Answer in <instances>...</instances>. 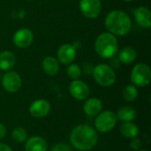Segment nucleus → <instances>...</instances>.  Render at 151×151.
Returning <instances> with one entry per match:
<instances>
[{"mask_svg": "<svg viewBox=\"0 0 151 151\" xmlns=\"http://www.w3.org/2000/svg\"><path fill=\"white\" fill-rule=\"evenodd\" d=\"M98 141L97 133L94 127L88 125L75 127L70 134L71 144L78 150H91Z\"/></svg>", "mask_w": 151, "mask_h": 151, "instance_id": "nucleus-1", "label": "nucleus"}, {"mask_svg": "<svg viewBox=\"0 0 151 151\" xmlns=\"http://www.w3.org/2000/svg\"><path fill=\"white\" fill-rule=\"evenodd\" d=\"M104 25L109 33L114 35L123 36L129 33L132 23L129 16L125 12L114 10L107 14Z\"/></svg>", "mask_w": 151, "mask_h": 151, "instance_id": "nucleus-2", "label": "nucleus"}, {"mask_svg": "<svg viewBox=\"0 0 151 151\" xmlns=\"http://www.w3.org/2000/svg\"><path fill=\"white\" fill-rule=\"evenodd\" d=\"M95 49L96 53L103 58H111L114 57L119 50L118 40L116 35L104 32L100 34L95 42Z\"/></svg>", "mask_w": 151, "mask_h": 151, "instance_id": "nucleus-3", "label": "nucleus"}, {"mask_svg": "<svg viewBox=\"0 0 151 151\" xmlns=\"http://www.w3.org/2000/svg\"><path fill=\"white\" fill-rule=\"evenodd\" d=\"M93 77L96 82L101 87H110L116 81L114 70L108 65L100 64L93 69Z\"/></svg>", "mask_w": 151, "mask_h": 151, "instance_id": "nucleus-4", "label": "nucleus"}, {"mask_svg": "<svg viewBox=\"0 0 151 151\" xmlns=\"http://www.w3.org/2000/svg\"><path fill=\"white\" fill-rule=\"evenodd\" d=\"M151 80L150 66L144 63H139L131 72V81L135 87H145L149 85Z\"/></svg>", "mask_w": 151, "mask_h": 151, "instance_id": "nucleus-5", "label": "nucleus"}, {"mask_svg": "<svg viewBox=\"0 0 151 151\" xmlns=\"http://www.w3.org/2000/svg\"><path fill=\"white\" fill-rule=\"evenodd\" d=\"M116 114L111 111H104L100 112L95 120V127L100 133H108L111 131L116 126Z\"/></svg>", "mask_w": 151, "mask_h": 151, "instance_id": "nucleus-6", "label": "nucleus"}, {"mask_svg": "<svg viewBox=\"0 0 151 151\" xmlns=\"http://www.w3.org/2000/svg\"><path fill=\"white\" fill-rule=\"evenodd\" d=\"M79 7L82 15L88 19L98 17L102 11L100 0H80Z\"/></svg>", "mask_w": 151, "mask_h": 151, "instance_id": "nucleus-7", "label": "nucleus"}, {"mask_svg": "<svg viewBox=\"0 0 151 151\" xmlns=\"http://www.w3.org/2000/svg\"><path fill=\"white\" fill-rule=\"evenodd\" d=\"M21 78L16 72H7L2 78V86L9 93L17 92L21 87Z\"/></svg>", "mask_w": 151, "mask_h": 151, "instance_id": "nucleus-8", "label": "nucleus"}, {"mask_svg": "<svg viewBox=\"0 0 151 151\" xmlns=\"http://www.w3.org/2000/svg\"><path fill=\"white\" fill-rule=\"evenodd\" d=\"M69 91L71 96L79 101L88 99L89 96V88L88 86L82 81L73 80L69 86Z\"/></svg>", "mask_w": 151, "mask_h": 151, "instance_id": "nucleus-9", "label": "nucleus"}, {"mask_svg": "<svg viewBox=\"0 0 151 151\" xmlns=\"http://www.w3.org/2000/svg\"><path fill=\"white\" fill-rule=\"evenodd\" d=\"M50 111V104L45 99H37L34 101L29 106L30 114L36 119L44 118Z\"/></svg>", "mask_w": 151, "mask_h": 151, "instance_id": "nucleus-10", "label": "nucleus"}, {"mask_svg": "<svg viewBox=\"0 0 151 151\" xmlns=\"http://www.w3.org/2000/svg\"><path fill=\"white\" fill-rule=\"evenodd\" d=\"M58 62L63 65H70L73 62L76 57V49L73 45L65 43L61 45L57 52Z\"/></svg>", "mask_w": 151, "mask_h": 151, "instance_id": "nucleus-11", "label": "nucleus"}, {"mask_svg": "<svg viewBox=\"0 0 151 151\" xmlns=\"http://www.w3.org/2000/svg\"><path fill=\"white\" fill-rule=\"evenodd\" d=\"M33 39L34 35L31 30L28 28H20L15 32L12 41L18 48H27L33 42Z\"/></svg>", "mask_w": 151, "mask_h": 151, "instance_id": "nucleus-12", "label": "nucleus"}, {"mask_svg": "<svg viewBox=\"0 0 151 151\" xmlns=\"http://www.w3.org/2000/svg\"><path fill=\"white\" fill-rule=\"evenodd\" d=\"M135 21L143 28H150L151 27L150 10L144 6H140L134 10V12Z\"/></svg>", "mask_w": 151, "mask_h": 151, "instance_id": "nucleus-13", "label": "nucleus"}, {"mask_svg": "<svg viewBox=\"0 0 151 151\" xmlns=\"http://www.w3.org/2000/svg\"><path fill=\"white\" fill-rule=\"evenodd\" d=\"M102 109H103L102 101L96 97L88 98L83 105L84 112L88 117H95L98 115L101 112Z\"/></svg>", "mask_w": 151, "mask_h": 151, "instance_id": "nucleus-14", "label": "nucleus"}, {"mask_svg": "<svg viewBox=\"0 0 151 151\" xmlns=\"http://www.w3.org/2000/svg\"><path fill=\"white\" fill-rule=\"evenodd\" d=\"M47 142L40 136H32L27 140L25 144L26 151H47Z\"/></svg>", "mask_w": 151, "mask_h": 151, "instance_id": "nucleus-15", "label": "nucleus"}, {"mask_svg": "<svg viewBox=\"0 0 151 151\" xmlns=\"http://www.w3.org/2000/svg\"><path fill=\"white\" fill-rule=\"evenodd\" d=\"M43 72L50 76L56 75L59 71V62L57 58L51 56L46 57L42 63Z\"/></svg>", "mask_w": 151, "mask_h": 151, "instance_id": "nucleus-16", "label": "nucleus"}, {"mask_svg": "<svg viewBox=\"0 0 151 151\" xmlns=\"http://www.w3.org/2000/svg\"><path fill=\"white\" fill-rule=\"evenodd\" d=\"M16 63L14 54L9 50H4L0 53V70L8 71L12 69Z\"/></svg>", "mask_w": 151, "mask_h": 151, "instance_id": "nucleus-17", "label": "nucleus"}, {"mask_svg": "<svg viewBox=\"0 0 151 151\" xmlns=\"http://www.w3.org/2000/svg\"><path fill=\"white\" fill-rule=\"evenodd\" d=\"M137 57V53L135 50L132 47H124L121 49L119 52L118 58L120 63H123L125 65L132 64Z\"/></svg>", "mask_w": 151, "mask_h": 151, "instance_id": "nucleus-18", "label": "nucleus"}, {"mask_svg": "<svg viewBox=\"0 0 151 151\" xmlns=\"http://www.w3.org/2000/svg\"><path fill=\"white\" fill-rule=\"evenodd\" d=\"M116 117L122 122H132L136 117V111L133 107L123 106L119 109Z\"/></svg>", "mask_w": 151, "mask_h": 151, "instance_id": "nucleus-19", "label": "nucleus"}, {"mask_svg": "<svg viewBox=\"0 0 151 151\" xmlns=\"http://www.w3.org/2000/svg\"><path fill=\"white\" fill-rule=\"evenodd\" d=\"M120 134L129 139L135 138L139 134V127L132 122H124L119 128Z\"/></svg>", "mask_w": 151, "mask_h": 151, "instance_id": "nucleus-20", "label": "nucleus"}, {"mask_svg": "<svg viewBox=\"0 0 151 151\" xmlns=\"http://www.w3.org/2000/svg\"><path fill=\"white\" fill-rule=\"evenodd\" d=\"M123 98L127 102L134 101L138 96V90L134 85H127L122 92Z\"/></svg>", "mask_w": 151, "mask_h": 151, "instance_id": "nucleus-21", "label": "nucleus"}, {"mask_svg": "<svg viewBox=\"0 0 151 151\" xmlns=\"http://www.w3.org/2000/svg\"><path fill=\"white\" fill-rule=\"evenodd\" d=\"M12 137L17 142H24L27 141V133L23 127H15L12 132Z\"/></svg>", "mask_w": 151, "mask_h": 151, "instance_id": "nucleus-22", "label": "nucleus"}, {"mask_svg": "<svg viewBox=\"0 0 151 151\" xmlns=\"http://www.w3.org/2000/svg\"><path fill=\"white\" fill-rule=\"evenodd\" d=\"M66 74L73 81V80H78V78L81 74V69L76 64H70L68 65L67 69H66Z\"/></svg>", "mask_w": 151, "mask_h": 151, "instance_id": "nucleus-23", "label": "nucleus"}, {"mask_svg": "<svg viewBox=\"0 0 151 151\" xmlns=\"http://www.w3.org/2000/svg\"><path fill=\"white\" fill-rule=\"evenodd\" d=\"M51 151H72L71 148L65 143H58L53 146Z\"/></svg>", "mask_w": 151, "mask_h": 151, "instance_id": "nucleus-24", "label": "nucleus"}, {"mask_svg": "<svg viewBox=\"0 0 151 151\" xmlns=\"http://www.w3.org/2000/svg\"><path fill=\"white\" fill-rule=\"evenodd\" d=\"M142 142L140 139H137L136 137L135 138H133L130 142V147L134 150H139L142 147Z\"/></svg>", "mask_w": 151, "mask_h": 151, "instance_id": "nucleus-25", "label": "nucleus"}, {"mask_svg": "<svg viewBox=\"0 0 151 151\" xmlns=\"http://www.w3.org/2000/svg\"><path fill=\"white\" fill-rule=\"evenodd\" d=\"M5 135H6V128L2 123H0V140L4 138Z\"/></svg>", "mask_w": 151, "mask_h": 151, "instance_id": "nucleus-26", "label": "nucleus"}, {"mask_svg": "<svg viewBox=\"0 0 151 151\" xmlns=\"http://www.w3.org/2000/svg\"><path fill=\"white\" fill-rule=\"evenodd\" d=\"M111 59V67L112 68V67H114V68H117V67H119V58H117V60L116 61H113L112 60V58H110ZM113 69V68H112Z\"/></svg>", "mask_w": 151, "mask_h": 151, "instance_id": "nucleus-27", "label": "nucleus"}, {"mask_svg": "<svg viewBox=\"0 0 151 151\" xmlns=\"http://www.w3.org/2000/svg\"><path fill=\"white\" fill-rule=\"evenodd\" d=\"M0 151H12V149L6 145V144H4V143H0Z\"/></svg>", "mask_w": 151, "mask_h": 151, "instance_id": "nucleus-28", "label": "nucleus"}, {"mask_svg": "<svg viewBox=\"0 0 151 151\" xmlns=\"http://www.w3.org/2000/svg\"><path fill=\"white\" fill-rule=\"evenodd\" d=\"M124 1H126V2H130V1H133V0H124Z\"/></svg>", "mask_w": 151, "mask_h": 151, "instance_id": "nucleus-29", "label": "nucleus"}, {"mask_svg": "<svg viewBox=\"0 0 151 151\" xmlns=\"http://www.w3.org/2000/svg\"><path fill=\"white\" fill-rule=\"evenodd\" d=\"M139 151H148L147 150H139Z\"/></svg>", "mask_w": 151, "mask_h": 151, "instance_id": "nucleus-30", "label": "nucleus"}, {"mask_svg": "<svg viewBox=\"0 0 151 151\" xmlns=\"http://www.w3.org/2000/svg\"><path fill=\"white\" fill-rule=\"evenodd\" d=\"M0 78H1V74H0Z\"/></svg>", "mask_w": 151, "mask_h": 151, "instance_id": "nucleus-31", "label": "nucleus"}]
</instances>
